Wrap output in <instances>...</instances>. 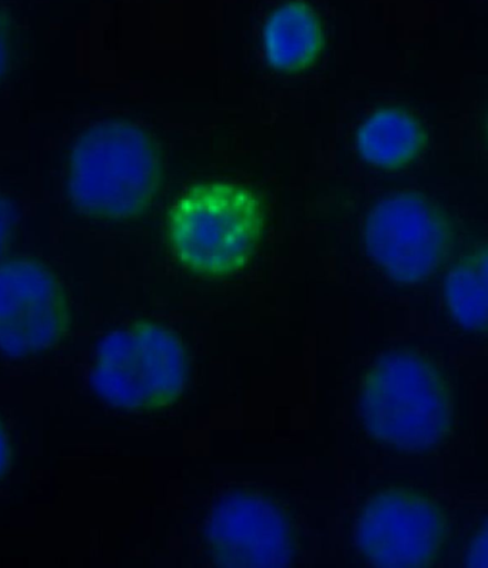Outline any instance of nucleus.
I'll list each match as a JSON object with an SVG mask.
<instances>
[{"label": "nucleus", "mask_w": 488, "mask_h": 568, "mask_svg": "<svg viewBox=\"0 0 488 568\" xmlns=\"http://www.w3.org/2000/svg\"><path fill=\"white\" fill-rule=\"evenodd\" d=\"M161 182L160 148L136 123H96L73 143L68 161V195L83 215L135 220L154 204Z\"/></svg>", "instance_id": "1"}, {"label": "nucleus", "mask_w": 488, "mask_h": 568, "mask_svg": "<svg viewBox=\"0 0 488 568\" xmlns=\"http://www.w3.org/2000/svg\"><path fill=\"white\" fill-rule=\"evenodd\" d=\"M358 407L369 436L399 452H430L451 433L450 389L434 364L411 351H393L372 365Z\"/></svg>", "instance_id": "2"}, {"label": "nucleus", "mask_w": 488, "mask_h": 568, "mask_svg": "<svg viewBox=\"0 0 488 568\" xmlns=\"http://www.w3.org/2000/svg\"><path fill=\"white\" fill-rule=\"evenodd\" d=\"M258 195L234 182H204L186 190L167 214V241L177 263L196 275L240 273L263 240Z\"/></svg>", "instance_id": "3"}, {"label": "nucleus", "mask_w": 488, "mask_h": 568, "mask_svg": "<svg viewBox=\"0 0 488 568\" xmlns=\"http://www.w3.org/2000/svg\"><path fill=\"white\" fill-rule=\"evenodd\" d=\"M189 374V354L180 335L165 325L141 320L100 341L91 385L112 407L155 412L182 397Z\"/></svg>", "instance_id": "4"}, {"label": "nucleus", "mask_w": 488, "mask_h": 568, "mask_svg": "<svg viewBox=\"0 0 488 568\" xmlns=\"http://www.w3.org/2000/svg\"><path fill=\"white\" fill-rule=\"evenodd\" d=\"M369 258L403 285L423 283L440 268L451 246V229L436 204L404 191L377 202L364 225Z\"/></svg>", "instance_id": "5"}, {"label": "nucleus", "mask_w": 488, "mask_h": 568, "mask_svg": "<svg viewBox=\"0 0 488 568\" xmlns=\"http://www.w3.org/2000/svg\"><path fill=\"white\" fill-rule=\"evenodd\" d=\"M71 305L58 275L31 256L0 261V353L21 359L65 339Z\"/></svg>", "instance_id": "6"}, {"label": "nucleus", "mask_w": 488, "mask_h": 568, "mask_svg": "<svg viewBox=\"0 0 488 568\" xmlns=\"http://www.w3.org/2000/svg\"><path fill=\"white\" fill-rule=\"evenodd\" d=\"M446 532V517L436 503L397 488L379 493L367 503L355 537L373 566L427 568L440 556Z\"/></svg>", "instance_id": "7"}, {"label": "nucleus", "mask_w": 488, "mask_h": 568, "mask_svg": "<svg viewBox=\"0 0 488 568\" xmlns=\"http://www.w3.org/2000/svg\"><path fill=\"white\" fill-rule=\"evenodd\" d=\"M206 538L215 565L228 568H283L294 558V532L274 501L234 493L212 510Z\"/></svg>", "instance_id": "8"}, {"label": "nucleus", "mask_w": 488, "mask_h": 568, "mask_svg": "<svg viewBox=\"0 0 488 568\" xmlns=\"http://www.w3.org/2000/svg\"><path fill=\"white\" fill-rule=\"evenodd\" d=\"M266 63L275 71H307L325 48L322 19L304 0H291L270 14L263 31Z\"/></svg>", "instance_id": "9"}, {"label": "nucleus", "mask_w": 488, "mask_h": 568, "mask_svg": "<svg viewBox=\"0 0 488 568\" xmlns=\"http://www.w3.org/2000/svg\"><path fill=\"white\" fill-rule=\"evenodd\" d=\"M427 131L413 113L382 108L366 118L357 131V151L367 164L394 171L410 165L427 146Z\"/></svg>", "instance_id": "10"}, {"label": "nucleus", "mask_w": 488, "mask_h": 568, "mask_svg": "<svg viewBox=\"0 0 488 568\" xmlns=\"http://www.w3.org/2000/svg\"><path fill=\"white\" fill-rule=\"evenodd\" d=\"M444 296L453 318L462 328L486 333L488 323L487 250L472 252L448 273Z\"/></svg>", "instance_id": "11"}, {"label": "nucleus", "mask_w": 488, "mask_h": 568, "mask_svg": "<svg viewBox=\"0 0 488 568\" xmlns=\"http://www.w3.org/2000/svg\"><path fill=\"white\" fill-rule=\"evenodd\" d=\"M12 28L7 13L0 9V81L11 69L12 63Z\"/></svg>", "instance_id": "12"}, {"label": "nucleus", "mask_w": 488, "mask_h": 568, "mask_svg": "<svg viewBox=\"0 0 488 568\" xmlns=\"http://www.w3.org/2000/svg\"><path fill=\"white\" fill-rule=\"evenodd\" d=\"M14 230V212L8 200L0 195V258L11 244Z\"/></svg>", "instance_id": "13"}, {"label": "nucleus", "mask_w": 488, "mask_h": 568, "mask_svg": "<svg viewBox=\"0 0 488 568\" xmlns=\"http://www.w3.org/2000/svg\"><path fill=\"white\" fill-rule=\"evenodd\" d=\"M12 464V444L11 438L3 423L0 422V478L4 477V474L9 471Z\"/></svg>", "instance_id": "14"}, {"label": "nucleus", "mask_w": 488, "mask_h": 568, "mask_svg": "<svg viewBox=\"0 0 488 568\" xmlns=\"http://www.w3.org/2000/svg\"><path fill=\"white\" fill-rule=\"evenodd\" d=\"M486 548H487V542H486V531H485V532H482L481 537L477 538L476 546L472 547L470 550L471 566L478 567V561H481L480 562L481 567L487 566Z\"/></svg>", "instance_id": "15"}]
</instances>
